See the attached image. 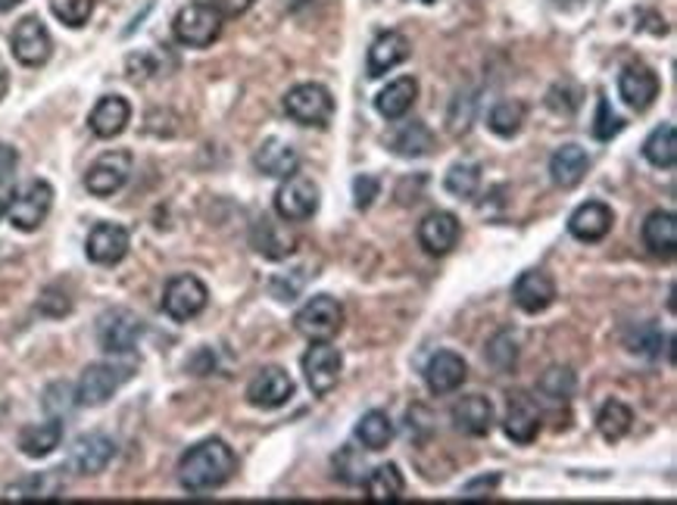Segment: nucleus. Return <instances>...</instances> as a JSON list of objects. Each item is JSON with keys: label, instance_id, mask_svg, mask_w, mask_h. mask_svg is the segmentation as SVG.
Returning <instances> with one entry per match:
<instances>
[{"label": "nucleus", "instance_id": "obj_3", "mask_svg": "<svg viewBox=\"0 0 677 505\" xmlns=\"http://www.w3.org/2000/svg\"><path fill=\"white\" fill-rule=\"evenodd\" d=\"M51 206H54V187L47 181H29L7 203V218L19 232H37Z\"/></svg>", "mask_w": 677, "mask_h": 505}, {"label": "nucleus", "instance_id": "obj_45", "mask_svg": "<svg viewBox=\"0 0 677 505\" xmlns=\"http://www.w3.org/2000/svg\"><path fill=\"white\" fill-rule=\"evenodd\" d=\"M17 165H19L17 147H10L0 141V187L13 181V175H17Z\"/></svg>", "mask_w": 677, "mask_h": 505}, {"label": "nucleus", "instance_id": "obj_36", "mask_svg": "<svg viewBox=\"0 0 677 505\" xmlns=\"http://www.w3.org/2000/svg\"><path fill=\"white\" fill-rule=\"evenodd\" d=\"M60 477L56 474H32L22 477L13 487H7V499H56L60 496Z\"/></svg>", "mask_w": 677, "mask_h": 505}, {"label": "nucleus", "instance_id": "obj_39", "mask_svg": "<svg viewBox=\"0 0 677 505\" xmlns=\"http://www.w3.org/2000/svg\"><path fill=\"white\" fill-rule=\"evenodd\" d=\"M51 10L54 17L69 25V29H82L94 13V0H51Z\"/></svg>", "mask_w": 677, "mask_h": 505}, {"label": "nucleus", "instance_id": "obj_11", "mask_svg": "<svg viewBox=\"0 0 677 505\" xmlns=\"http://www.w3.org/2000/svg\"><path fill=\"white\" fill-rule=\"evenodd\" d=\"M10 44H13V56H17L22 66H44L51 60V51H54V41H51V32L47 25L37 17L19 19L13 35H10Z\"/></svg>", "mask_w": 677, "mask_h": 505}, {"label": "nucleus", "instance_id": "obj_32", "mask_svg": "<svg viewBox=\"0 0 677 505\" xmlns=\"http://www.w3.org/2000/svg\"><path fill=\"white\" fill-rule=\"evenodd\" d=\"M356 440L372 452L387 450L390 440H394V421H390V416L382 412V409H372V412H366V416L359 418V425H356Z\"/></svg>", "mask_w": 677, "mask_h": 505}, {"label": "nucleus", "instance_id": "obj_13", "mask_svg": "<svg viewBox=\"0 0 677 505\" xmlns=\"http://www.w3.org/2000/svg\"><path fill=\"white\" fill-rule=\"evenodd\" d=\"M293 397V380L284 368L269 365V368H259L254 380L247 384V399L250 406L257 409H281L288 399Z\"/></svg>", "mask_w": 677, "mask_h": 505}, {"label": "nucleus", "instance_id": "obj_4", "mask_svg": "<svg viewBox=\"0 0 677 505\" xmlns=\"http://www.w3.org/2000/svg\"><path fill=\"white\" fill-rule=\"evenodd\" d=\"M293 327L312 343L331 341L344 327V307L334 297H329V293H319V297H312L310 303L293 315Z\"/></svg>", "mask_w": 677, "mask_h": 505}, {"label": "nucleus", "instance_id": "obj_48", "mask_svg": "<svg viewBox=\"0 0 677 505\" xmlns=\"http://www.w3.org/2000/svg\"><path fill=\"white\" fill-rule=\"evenodd\" d=\"M559 7H566V10H574V7H584L587 0H556Z\"/></svg>", "mask_w": 677, "mask_h": 505}, {"label": "nucleus", "instance_id": "obj_25", "mask_svg": "<svg viewBox=\"0 0 677 505\" xmlns=\"http://www.w3.org/2000/svg\"><path fill=\"white\" fill-rule=\"evenodd\" d=\"M406 56H409V37H406L404 32H385V35L375 37L372 47H368V75H372V78H382V75L390 73V69H397Z\"/></svg>", "mask_w": 677, "mask_h": 505}, {"label": "nucleus", "instance_id": "obj_33", "mask_svg": "<svg viewBox=\"0 0 677 505\" xmlns=\"http://www.w3.org/2000/svg\"><path fill=\"white\" fill-rule=\"evenodd\" d=\"M390 147H394V153L404 157V160H419L425 153H431L434 135H431V128L425 126V122H416V119H412L409 126H404L394 135Z\"/></svg>", "mask_w": 677, "mask_h": 505}, {"label": "nucleus", "instance_id": "obj_16", "mask_svg": "<svg viewBox=\"0 0 677 505\" xmlns=\"http://www.w3.org/2000/svg\"><path fill=\"white\" fill-rule=\"evenodd\" d=\"M116 455V440L107 437V433H82L73 443V452H69V465H73L78 474H100L107 469Z\"/></svg>", "mask_w": 677, "mask_h": 505}, {"label": "nucleus", "instance_id": "obj_34", "mask_svg": "<svg viewBox=\"0 0 677 505\" xmlns=\"http://www.w3.org/2000/svg\"><path fill=\"white\" fill-rule=\"evenodd\" d=\"M643 157L656 169H671L677 163V131L671 122L659 126L643 141Z\"/></svg>", "mask_w": 677, "mask_h": 505}, {"label": "nucleus", "instance_id": "obj_29", "mask_svg": "<svg viewBox=\"0 0 677 505\" xmlns=\"http://www.w3.org/2000/svg\"><path fill=\"white\" fill-rule=\"evenodd\" d=\"M63 440V421L60 418H47V421H37V425H29L19 433V450L25 452L29 459H44L60 447Z\"/></svg>", "mask_w": 677, "mask_h": 505}, {"label": "nucleus", "instance_id": "obj_50", "mask_svg": "<svg viewBox=\"0 0 677 505\" xmlns=\"http://www.w3.org/2000/svg\"><path fill=\"white\" fill-rule=\"evenodd\" d=\"M421 3H434V0H421Z\"/></svg>", "mask_w": 677, "mask_h": 505}, {"label": "nucleus", "instance_id": "obj_22", "mask_svg": "<svg viewBox=\"0 0 677 505\" xmlns=\"http://www.w3.org/2000/svg\"><path fill=\"white\" fill-rule=\"evenodd\" d=\"M612 222H615L612 209L605 203H600V200H590V203L578 206L571 213L568 232H571V237H578L581 244H597V240H603L612 232Z\"/></svg>", "mask_w": 677, "mask_h": 505}, {"label": "nucleus", "instance_id": "obj_31", "mask_svg": "<svg viewBox=\"0 0 677 505\" xmlns=\"http://www.w3.org/2000/svg\"><path fill=\"white\" fill-rule=\"evenodd\" d=\"M406 490V477L397 465H378L368 474L366 499L368 503H400Z\"/></svg>", "mask_w": 677, "mask_h": 505}, {"label": "nucleus", "instance_id": "obj_47", "mask_svg": "<svg viewBox=\"0 0 677 505\" xmlns=\"http://www.w3.org/2000/svg\"><path fill=\"white\" fill-rule=\"evenodd\" d=\"M7 88H10V73H7V66H3V60H0V100L7 97Z\"/></svg>", "mask_w": 677, "mask_h": 505}, {"label": "nucleus", "instance_id": "obj_46", "mask_svg": "<svg viewBox=\"0 0 677 505\" xmlns=\"http://www.w3.org/2000/svg\"><path fill=\"white\" fill-rule=\"evenodd\" d=\"M257 0H216L213 7L219 10L222 17H244Z\"/></svg>", "mask_w": 677, "mask_h": 505}, {"label": "nucleus", "instance_id": "obj_9", "mask_svg": "<svg viewBox=\"0 0 677 505\" xmlns=\"http://www.w3.org/2000/svg\"><path fill=\"white\" fill-rule=\"evenodd\" d=\"M131 372H126L122 365L112 362H94L82 372L78 387H75V402L78 406H104L110 402L112 394L122 387V380L129 378Z\"/></svg>", "mask_w": 677, "mask_h": 505}, {"label": "nucleus", "instance_id": "obj_7", "mask_svg": "<svg viewBox=\"0 0 677 505\" xmlns=\"http://www.w3.org/2000/svg\"><path fill=\"white\" fill-rule=\"evenodd\" d=\"M209 300V290L203 284L201 278L194 275H179L172 278L163 290V312L172 322H191L197 319Z\"/></svg>", "mask_w": 677, "mask_h": 505}, {"label": "nucleus", "instance_id": "obj_1", "mask_svg": "<svg viewBox=\"0 0 677 505\" xmlns=\"http://www.w3.org/2000/svg\"><path fill=\"white\" fill-rule=\"evenodd\" d=\"M235 471H238V459L232 447L219 437H213L184 452L179 462V484L187 493H213V490L225 487L235 477Z\"/></svg>", "mask_w": 677, "mask_h": 505}, {"label": "nucleus", "instance_id": "obj_35", "mask_svg": "<svg viewBox=\"0 0 677 505\" xmlns=\"http://www.w3.org/2000/svg\"><path fill=\"white\" fill-rule=\"evenodd\" d=\"M631 421H634V412L624 402H619V399H609L600 409V416H597V428L603 433V440L619 443L624 433L631 431Z\"/></svg>", "mask_w": 677, "mask_h": 505}, {"label": "nucleus", "instance_id": "obj_5", "mask_svg": "<svg viewBox=\"0 0 677 505\" xmlns=\"http://www.w3.org/2000/svg\"><path fill=\"white\" fill-rule=\"evenodd\" d=\"M172 32L184 47H209L222 35V13L213 3H187L172 22Z\"/></svg>", "mask_w": 677, "mask_h": 505}, {"label": "nucleus", "instance_id": "obj_37", "mask_svg": "<svg viewBox=\"0 0 677 505\" xmlns=\"http://www.w3.org/2000/svg\"><path fill=\"white\" fill-rule=\"evenodd\" d=\"M522 122H525V107H522L518 100H503V104H496V107L491 109V116H487V126H491V131L499 135V138L518 135V131H522Z\"/></svg>", "mask_w": 677, "mask_h": 505}, {"label": "nucleus", "instance_id": "obj_40", "mask_svg": "<svg viewBox=\"0 0 677 505\" xmlns=\"http://www.w3.org/2000/svg\"><path fill=\"white\" fill-rule=\"evenodd\" d=\"M537 387H540L544 397L559 402V399H568L574 394V375H571L568 368H559V365H556V368H547V372H544V378H540Z\"/></svg>", "mask_w": 677, "mask_h": 505}, {"label": "nucleus", "instance_id": "obj_17", "mask_svg": "<svg viewBox=\"0 0 677 505\" xmlns=\"http://www.w3.org/2000/svg\"><path fill=\"white\" fill-rule=\"evenodd\" d=\"M513 300L515 307L528 315H537V312H547L556 300V284L544 269H531L522 271L518 281L513 284Z\"/></svg>", "mask_w": 677, "mask_h": 505}, {"label": "nucleus", "instance_id": "obj_26", "mask_svg": "<svg viewBox=\"0 0 677 505\" xmlns=\"http://www.w3.org/2000/svg\"><path fill=\"white\" fill-rule=\"evenodd\" d=\"M587 169H590V157H587L584 147L566 144L559 147V150L552 153V160H549V179H552L556 187L571 191V187H578V184L584 181Z\"/></svg>", "mask_w": 677, "mask_h": 505}, {"label": "nucleus", "instance_id": "obj_19", "mask_svg": "<svg viewBox=\"0 0 677 505\" xmlns=\"http://www.w3.org/2000/svg\"><path fill=\"white\" fill-rule=\"evenodd\" d=\"M465 378H469L465 359L456 356V353H450V350H440V353H434L431 362L425 365V384H428V390H431V394H438V397L459 390V387L465 384Z\"/></svg>", "mask_w": 677, "mask_h": 505}, {"label": "nucleus", "instance_id": "obj_18", "mask_svg": "<svg viewBox=\"0 0 677 505\" xmlns=\"http://www.w3.org/2000/svg\"><path fill=\"white\" fill-rule=\"evenodd\" d=\"M459 235H462L459 218L453 213H447V209L428 213L421 218L419 244L428 256H447L459 244Z\"/></svg>", "mask_w": 677, "mask_h": 505}, {"label": "nucleus", "instance_id": "obj_41", "mask_svg": "<svg viewBox=\"0 0 677 505\" xmlns=\"http://www.w3.org/2000/svg\"><path fill=\"white\" fill-rule=\"evenodd\" d=\"M622 128H624L622 116L609 107V100H605V97H600V104H597V119H593V126H590L593 138H597V141H612V138H615Z\"/></svg>", "mask_w": 677, "mask_h": 505}, {"label": "nucleus", "instance_id": "obj_42", "mask_svg": "<svg viewBox=\"0 0 677 505\" xmlns=\"http://www.w3.org/2000/svg\"><path fill=\"white\" fill-rule=\"evenodd\" d=\"M487 359L494 362L499 372H513L515 362H518V346H515L513 334H496L491 346H487Z\"/></svg>", "mask_w": 677, "mask_h": 505}, {"label": "nucleus", "instance_id": "obj_12", "mask_svg": "<svg viewBox=\"0 0 677 505\" xmlns=\"http://www.w3.org/2000/svg\"><path fill=\"white\" fill-rule=\"evenodd\" d=\"M131 172V153L129 150H110L104 157H97L88 172H85V187L94 197H110L116 191H122V184L129 181Z\"/></svg>", "mask_w": 677, "mask_h": 505}, {"label": "nucleus", "instance_id": "obj_27", "mask_svg": "<svg viewBox=\"0 0 677 505\" xmlns=\"http://www.w3.org/2000/svg\"><path fill=\"white\" fill-rule=\"evenodd\" d=\"M254 165L262 175H269V179H291L293 172H297V165H300V153L288 141L269 138L254 153Z\"/></svg>", "mask_w": 677, "mask_h": 505}, {"label": "nucleus", "instance_id": "obj_28", "mask_svg": "<svg viewBox=\"0 0 677 505\" xmlns=\"http://www.w3.org/2000/svg\"><path fill=\"white\" fill-rule=\"evenodd\" d=\"M643 244L653 256L671 259L677 250V218L668 209H656L643 222Z\"/></svg>", "mask_w": 677, "mask_h": 505}, {"label": "nucleus", "instance_id": "obj_10", "mask_svg": "<svg viewBox=\"0 0 677 505\" xmlns=\"http://www.w3.org/2000/svg\"><path fill=\"white\" fill-rule=\"evenodd\" d=\"M141 331H144V325L131 309H107L100 315V322H97V341L107 353L122 356V353H131L138 346Z\"/></svg>", "mask_w": 677, "mask_h": 505}, {"label": "nucleus", "instance_id": "obj_24", "mask_svg": "<svg viewBox=\"0 0 677 505\" xmlns=\"http://www.w3.org/2000/svg\"><path fill=\"white\" fill-rule=\"evenodd\" d=\"M450 416H453L456 431L469 433V437H484L494 428V402L481 397V394H472V397L459 399L456 406L450 409Z\"/></svg>", "mask_w": 677, "mask_h": 505}, {"label": "nucleus", "instance_id": "obj_38", "mask_svg": "<svg viewBox=\"0 0 677 505\" xmlns=\"http://www.w3.org/2000/svg\"><path fill=\"white\" fill-rule=\"evenodd\" d=\"M447 191L459 200H472L481 187V165L477 163H456L447 172Z\"/></svg>", "mask_w": 677, "mask_h": 505}, {"label": "nucleus", "instance_id": "obj_43", "mask_svg": "<svg viewBox=\"0 0 677 505\" xmlns=\"http://www.w3.org/2000/svg\"><path fill=\"white\" fill-rule=\"evenodd\" d=\"M378 191H382V184H378L375 175H356L353 179V203H356V209H368L375 203V197H378Z\"/></svg>", "mask_w": 677, "mask_h": 505}, {"label": "nucleus", "instance_id": "obj_20", "mask_svg": "<svg viewBox=\"0 0 677 505\" xmlns=\"http://www.w3.org/2000/svg\"><path fill=\"white\" fill-rule=\"evenodd\" d=\"M250 244L259 256L266 259H288L297 250V235L284 222H275V218L262 216L254 222V232H250Z\"/></svg>", "mask_w": 677, "mask_h": 505}, {"label": "nucleus", "instance_id": "obj_2", "mask_svg": "<svg viewBox=\"0 0 677 505\" xmlns=\"http://www.w3.org/2000/svg\"><path fill=\"white\" fill-rule=\"evenodd\" d=\"M284 112L297 126L325 128L331 122V116H334V97H331V90L325 85L303 82V85H293L284 94Z\"/></svg>", "mask_w": 677, "mask_h": 505}, {"label": "nucleus", "instance_id": "obj_21", "mask_svg": "<svg viewBox=\"0 0 677 505\" xmlns=\"http://www.w3.org/2000/svg\"><path fill=\"white\" fill-rule=\"evenodd\" d=\"M540 406L528 394H515L509 397V409L503 418V431L513 443H531L540 433Z\"/></svg>", "mask_w": 677, "mask_h": 505}, {"label": "nucleus", "instance_id": "obj_23", "mask_svg": "<svg viewBox=\"0 0 677 505\" xmlns=\"http://www.w3.org/2000/svg\"><path fill=\"white\" fill-rule=\"evenodd\" d=\"M129 119H131V107L126 97H119V94H107V97H100L97 100V107L92 109V116H88V128H92L97 138H119L126 128H129Z\"/></svg>", "mask_w": 677, "mask_h": 505}, {"label": "nucleus", "instance_id": "obj_14", "mask_svg": "<svg viewBox=\"0 0 677 505\" xmlns=\"http://www.w3.org/2000/svg\"><path fill=\"white\" fill-rule=\"evenodd\" d=\"M659 75L653 73L646 63H631L619 75V94H622V100L634 112H646V109L653 107L656 97H659Z\"/></svg>", "mask_w": 677, "mask_h": 505}, {"label": "nucleus", "instance_id": "obj_49", "mask_svg": "<svg viewBox=\"0 0 677 505\" xmlns=\"http://www.w3.org/2000/svg\"><path fill=\"white\" fill-rule=\"evenodd\" d=\"M3 213H7V203H3V200H0V216H3Z\"/></svg>", "mask_w": 677, "mask_h": 505}, {"label": "nucleus", "instance_id": "obj_44", "mask_svg": "<svg viewBox=\"0 0 677 505\" xmlns=\"http://www.w3.org/2000/svg\"><path fill=\"white\" fill-rule=\"evenodd\" d=\"M496 487H499V474H481L475 481H469L459 496H462V499H487Z\"/></svg>", "mask_w": 677, "mask_h": 505}, {"label": "nucleus", "instance_id": "obj_30", "mask_svg": "<svg viewBox=\"0 0 677 505\" xmlns=\"http://www.w3.org/2000/svg\"><path fill=\"white\" fill-rule=\"evenodd\" d=\"M419 97V82L412 75H404L397 82H390L378 97H375V109L385 116V119H404L406 112L412 109Z\"/></svg>", "mask_w": 677, "mask_h": 505}, {"label": "nucleus", "instance_id": "obj_8", "mask_svg": "<svg viewBox=\"0 0 677 505\" xmlns=\"http://www.w3.org/2000/svg\"><path fill=\"white\" fill-rule=\"evenodd\" d=\"M319 184L307 175H297L284 179V184L278 187L275 194V213L284 218V222H307L319 213Z\"/></svg>", "mask_w": 677, "mask_h": 505}, {"label": "nucleus", "instance_id": "obj_6", "mask_svg": "<svg viewBox=\"0 0 677 505\" xmlns=\"http://www.w3.org/2000/svg\"><path fill=\"white\" fill-rule=\"evenodd\" d=\"M344 372V353L337 346H331L329 341L312 343L310 350L303 353V375L315 397H325L337 387Z\"/></svg>", "mask_w": 677, "mask_h": 505}, {"label": "nucleus", "instance_id": "obj_15", "mask_svg": "<svg viewBox=\"0 0 677 505\" xmlns=\"http://www.w3.org/2000/svg\"><path fill=\"white\" fill-rule=\"evenodd\" d=\"M129 232L122 225L100 222V225H94L92 235L85 240V253L97 266H119L129 253Z\"/></svg>", "mask_w": 677, "mask_h": 505}]
</instances>
